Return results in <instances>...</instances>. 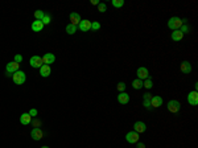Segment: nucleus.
Segmentation results:
<instances>
[{"label":"nucleus","instance_id":"f257e3e1","mask_svg":"<svg viewBox=\"0 0 198 148\" xmlns=\"http://www.w3.org/2000/svg\"><path fill=\"white\" fill-rule=\"evenodd\" d=\"M181 27H182V20L180 17L173 16V17H171L169 21H168V28L172 29V31H178Z\"/></svg>","mask_w":198,"mask_h":148},{"label":"nucleus","instance_id":"f03ea898","mask_svg":"<svg viewBox=\"0 0 198 148\" xmlns=\"http://www.w3.org/2000/svg\"><path fill=\"white\" fill-rule=\"evenodd\" d=\"M12 81H13L16 85H23V83L27 81V76H25L24 72L17 70L16 73H13V74H12Z\"/></svg>","mask_w":198,"mask_h":148},{"label":"nucleus","instance_id":"7ed1b4c3","mask_svg":"<svg viewBox=\"0 0 198 148\" xmlns=\"http://www.w3.org/2000/svg\"><path fill=\"white\" fill-rule=\"evenodd\" d=\"M167 107H168V111H169V113L177 114L178 111H180V108H181V104H180L178 100H169Z\"/></svg>","mask_w":198,"mask_h":148},{"label":"nucleus","instance_id":"20e7f679","mask_svg":"<svg viewBox=\"0 0 198 148\" xmlns=\"http://www.w3.org/2000/svg\"><path fill=\"white\" fill-rule=\"evenodd\" d=\"M126 140L130 143V144H136L137 141H139V134H137L136 131H130V132H127L126 135Z\"/></svg>","mask_w":198,"mask_h":148},{"label":"nucleus","instance_id":"39448f33","mask_svg":"<svg viewBox=\"0 0 198 148\" xmlns=\"http://www.w3.org/2000/svg\"><path fill=\"white\" fill-rule=\"evenodd\" d=\"M17 70H20V64H17L15 61L8 62L7 66H5V73H8V74H13Z\"/></svg>","mask_w":198,"mask_h":148},{"label":"nucleus","instance_id":"423d86ee","mask_svg":"<svg viewBox=\"0 0 198 148\" xmlns=\"http://www.w3.org/2000/svg\"><path fill=\"white\" fill-rule=\"evenodd\" d=\"M29 64H31L32 68L37 69V68H41L44 64H42V57L40 56H32L31 60H29Z\"/></svg>","mask_w":198,"mask_h":148},{"label":"nucleus","instance_id":"0eeeda50","mask_svg":"<svg viewBox=\"0 0 198 148\" xmlns=\"http://www.w3.org/2000/svg\"><path fill=\"white\" fill-rule=\"evenodd\" d=\"M31 136L33 140H41L42 138H44V132H42L41 128H38V127H34L33 130L31 131Z\"/></svg>","mask_w":198,"mask_h":148},{"label":"nucleus","instance_id":"6e6552de","mask_svg":"<svg viewBox=\"0 0 198 148\" xmlns=\"http://www.w3.org/2000/svg\"><path fill=\"white\" fill-rule=\"evenodd\" d=\"M54 61H56V56L53 54V53H45V54L42 56V64H44V65L50 66Z\"/></svg>","mask_w":198,"mask_h":148},{"label":"nucleus","instance_id":"1a4fd4ad","mask_svg":"<svg viewBox=\"0 0 198 148\" xmlns=\"http://www.w3.org/2000/svg\"><path fill=\"white\" fill-rule=\"evenodd\" d=\"M151 106H152V108H159L160 106H163V98L159 95H153L152 98H151Z\"/></svg>","mask_w":198,"mask_h":148},{"label":"nucleus","instance_id":"9d476101","mask_svg":"<svg viewBox=\"0 0 198 148\" xmlns=\"http://www.w3.org/2000/svg\"><path fill=\"white\" fill-rule=\"evenodd\" d=\"M188 103L191 106H197L198 104V93L197 91H190L188 94Z\"/></svg>","mask_w":198,"mask_h":148},{"label":"nucleus","instance_id":"9b49d317","mask_svg":"<svg viewBox=\"0 0 198 148\" xmlns=\"http://www.w3.org/2000/svg\"><path fill=\"white\" fill-rule=\"evenodd\" d=\"M133 131H136L137 134H143L147 131V124L144 122H135L133 124Z\"/></svg>","mask_w":198,"mask_h":148},{"label":"nucleus","instance_id":"f8f14e48","mask_svg":"<svg viewBox=\"0 0 198 148\" xmlns=\"http://www.w3.org/2000/svg\"><path fill=\"white\" fill-rule=\"evenodd\" d=\"M137 78L139 79H147L149 78V72H148L147 68H144V66H141V68H139L137 69Z\"/></svg>","mask_w":198,"mask_h":148},{"label":"nucleus","instance_id":"ddd939ff","mask_svg":"<svg viewBox=\"0 0 198 148\" xmlns=\"http://www.w3.org/2000/svg\"><path fill=\"white\" fill-rule=\"evenodd\" d=\"M78 28H79V31H82V32H89L90 29H91V21L89 20H81V23L78 24Z\"/></svg>","mask_w":198,"mask_h":148},{"label":"nucleus","instance_id":"4468645a","mask_svg":"<svg viewBox=\"0 0 198 148\" xmlns=\"http://www.w3.org/2000/svg\"><path fill=\"white\" fill-rule=\"evenodd\" d=\"M69 17H70V21H72L70 24L75 25V27H78V24L81 23V20H82V19H81V15L77 13V12H72Z\"/></svg>","mask_w":198,"mask_h":148},{"label":"nucleus","instance_id":"2eb2a0df","mask_svg":"<svg viewBox=\"0 0 198 148\" xmlns=\"http://www.w3.org/2000/svg\"><path fill=\"white\" fill-rule=\"evenodd\" d=\"M50 73H52V68L49 65H42L41 68H40V76L44 77V78L50 76Z\"/></svg>","mask_w":198,"mask_h":148},{"label":"nucleus","instance_id":"dca6fc26","mask_svg":"<svg viewBox=\"0 0 198 148\" xmlns=\"http://www.w3.org/2000/svg\"><path fill=\"white\" fill-rule=\"evenodd\" d=\"M180 69H181V72L184 73V74H189L193 68H191V64L189 61H182L181 62V68H180Z\"/></svg>","mask_w":198,"mask_h":148},{"label":"nucleus","instance_id":"f3484780","mask_svg":"<svg viewBox=\"0 0 198 148\" xmlns=\"http://www.w3.org/2000/svg\"><path fill=\"white\" fill-rule=\"evenodd\" d=\"M118 102H119L120 104H127L128 102H130V95L127 93H120L119 95H118Z\"/></svg>","mask_w":198,"mask_h":148},{"label":"nucleus","instance_id":"a211bd4d","mask_svg":"<svg viewBox=\"0 0 198 148\" xmlns=\"http://www.w3.org/2000/svg\"><path fill=\"white\" fill-rule=\"evenodd\" d=\"M32 119H33V118H32L28 113H25V114H23V115L20 117V123L24 124V126H28V124H31Z\"/></svg>","mask_w":198,"mask_h":148},{"label":"nucleus","instance_id":"6ab92c4d","mask_svg":"<svg viewBox=\"0 0 198 148\" xmlns=\"http://www.w3.org/2000/svg\"><path fill=\"white\" fill-rule=\"evenodd\" d=\"M44 27L45 25L42 24V21H40V20H36L32 23V31L33 32H41Z\"/></svg>","mask_w":198,"mask_h":148},{"label":"nucleus","instance_id":"aec40b11","mask_svg":"<svg viewBox=\"0 0 198 148\" xmlns=\"http://www.w3.org/2000/svg\"><path fill=\"white\" fill-rule=\"evenodd\" d=\"M182 37H184V35L180 32V29L172 32V40H173V41H181Z\"/></svg>","mask_w":198,"mask_h":148},{"label":"nucleus","instance_id":"412c9836","mask_svg":"<svg viewBox=\"0 0 198 148\" xmlns=\"http://www.w3.org/2000/svg\"><path fill=\"white\" fill-rule=\"evenodd\" d=\"M132 87L135 90H140L141 87H143V81H141V79H139V78L133 79V81H132Z\"/></svg>","mask_w":198,"mask_h":148},{"label":"nucleus","instance_id":"4be33fe9","mask_svg":"<svg viewBox=\"0 0 198 148\" xmlns=\"http://www.w3.org/2000/svg\"><path fill=\"white\" fill-rule=\"evenodd\" d=\"M77 29H78V27H75V25H73V24L66 25V33H68V35H74L75 32H77Z\"/></svg>","mask_w":198,"mask_h":148},{"label":"nucleus","instance_id":"5701e85b","mask_svg":"<svg viewBox=\"0 0 198 148\" xmlns=\"http://www.w3.org/2000/svg\"><path fill=\"white\" fill-rule=\"evenodd\" d=\"M143 87H145V89H148V90L153 87V82H152L151 77H149V78H147V79H145V81L143 82Z\"/></svg>","mask_w":198,"mask_h":148},{"label":"nucleus","instance_id":"b1692460","mask_svg":"<svg viewBox=\"0 0 198 148\" xmlns=\"http://www.w3.org/2000/svg\"><path fill=\"white\" fill-rule=\"evenodd\" d=\"M44 16H45V12L44 11H41V9H37L36 12H34V17H36V20L41 21L42 19H44Z\"/></svg>","mask_w":198,"mask_h":148},{"label":"nucleus","instance_id":"393cba45","mask_svg":"<svg viewBox=\"0 0 198 148\" xmlns=\"http://www.w3.org/2000/svg\"><path fill=\"white\" fill-rule=\"evenodd\" d=\"M111 4H112L115 8H122L124 5V0H112Z\"/></svg>","mask_w":198,"mask_h":148},{"label":"nucleus","instance_id":"a878e982","mask_svg":"<svg viewBox=\"0 0 198 148\" xmlns=\"http://www.w3.org/2000/svg\"><path fill=\"white\" fill-rule=\"evenodd\" d=\"M41 21H42V24H44V25L50 24V21H52V16H50V15H46V13H45L44 19H42Z\"/></svg>","mask_w":198,"mask_h":148},{"label":"nucleus","instance_id":"bb28decb","mask_svg":"<svg viewBox=\"0 0 198 148\" xmlns=\"http://www.w3.org/2000/svg\"><path fill=\"white\" fill-rule=\"evenodd\" d=\"M98 11L100 12V13H104V12L107 11V5L104 3H99L98 4Z\"/></svg>","mask_w":198,"mask_h":148},{"label":"nucleus","instance_id":"cd10ccee","mask_svg":"<svg viewBox=\"0 0 198 148\" xmlns=\"http://www.w3.org/2000/svg\"><path fill=\"white\" fill-rule=\"evenodd\" d=\"M180 32H181L182 35H186V33H189V32H190V28H189L186 24H182V27L180 28Z\"/></svg>","mask_w":198,"mask_h":148},{"label":"nucleus","instance_id":"c85d7f7f","mask_svg":"<svg viewBox=\"0 0 198 148\" xmlns=\"http://www.w3.org/2000/svg\"><path fill=\"white\" fill-rule=\"evenodd\" d=\"M116 87H118V90H119L120 93H123L124 90H126L127 85H126V83H124V82H119V83H118V86H116Z\"/></svg>","mask_w":198,"mask_h":148},{"label":"nucleus","instance_id":"c756f323","mask_svg":"<svg viewBox=\"0 0 198 148\" xmlns=\"http://www.w3.org/2000/svg\"><path fill=\"white\" fill-rule=\"evenodd\" d=\"M91 29H94V31H98V29H100V24H99L98 21H94V23H91Z\"/></svg>","mask_w":198,"mask_h":148},{"label":"nucleus","instance_id":"7c9ffc66","mask_svg":"<svg viewBox=\"0 0 198 148\" xmlns=\"http://www.w3.org/2000/svg\"><path fill=\"white\" fill-rule=\"evenodd\" d=\"M143 106L145 107V108H147V110H153V108H152V106H151V102L149 100H143Z\"/></svg>","mask_w":198,"mask_h":148},{"label":"nucleus","instance_id":"2f4dec72","mask_svg":"<svg viewBox=\"0 0 198 148\" xmlns=\"http://www.w3.org/2000/svg\"><path fill=\"white\" fill-rule=\"evenodd\" d=\"M15 62H17V64H21L23 62V56L21 54H15Z\"/></svg>","mask_w":198,"mask_h":148},{"label":"nucleus","instance_id":"473e14b6","mask_svg":"<svg viewBox=\"0 0 198 148\" xmlns=\"http://www.w3.org/2000/svg\"><path fill=\"white\" fill-rule=\"evenodd\" d=\"M28 114H29V115H31L32 118H36V117H37V114H38V113H37V110H36V108H31Z\"/></svg>","mask_w":198,"mask_h":148},{"label":"nucleus","instance_id":"72a5a7b5","mask_svg":"<svg viewBox=\"0 0 198 148\" xmlns=\"http://www.w3.org/2000/svg\"><path fill=\"white\" fill-rule=\"evenodd\" d=\"M152 94L151 93H145V94H143V100H151V98H152Z\"/></svg>","mask_w":198,"mask_h":148},{"label":"nucleus","instance_id":"f704fd0d","mask_svg":"<svg viewBox=\"0 0 198 148\" xmlns=\"http://www.w3.org/2000/svg\"><path fill=\"white\" fill-rule=\"evenodd\" d=\"M32 122H33V123H34V126H36V127H38V126L41 124V122L38 121L37 118H33V119H32Z\"/></svg>","mask_w":198,"mask_h":148},{"label":"nucleus","instance_id":"c9c22d12","mask_svg":"<svg viewBox=\"0 0 198 148\" xmlns=\"http://www.w3.org/2000/svg\"><path fill=\"white\" fill-rule=\"evenodd\" d=\"M136 148H145V144H144V143H140V141H137Z\"/></svg>","mask_w":198,"mask_h":148},{"label":"nucleus","instance_id":"e433bc0d","mask_svg":"<svg viewBox=\"0 0 198 148\" xmlns=\"http://www.w3.org/2000/svg\"><path fill=\"white\" fill-rule=\"evenodd\" d=\"M99 3H100L99 0H91V4H92V5H98Z\"/></svg>","mask_w":198,"mask_h":148},{"label":"nucleus","instance_id":"4c0bfd02","mask_svg":"<svg viewBox=\"0 0 198 148\" xmlns=\"http://www.w3.org/2000/svg\"><path fill=\"white\" fill-rule=\"evenodd\" d=\"M41 148H49V147H48V145H44V147H41Z\"/></svg>","mask_w":198,"mask_h":148}]
</instances>
